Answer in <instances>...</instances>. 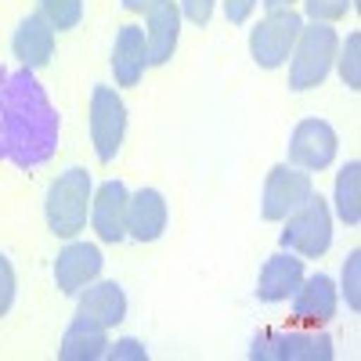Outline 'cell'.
Wrapping results in <instances>:
<instances>
[{"instance_id":"1","label":"cell","mask_w":361,"mask_h":361,"mask_svg":"<svg viewBox=\"0 0 361 361\" xmlns=\"http://www.w3.org/2000/svg\"><path fill=\"white\" fill-rule=\"evenodd\" d=\"M58 148V112L29 69L0 66V163L33 170Z\"/></svg>"},{"instance_id":"2","label":"cell","mask_w":361,"mask_h":361,"mask_svg":"<svg viewBox=\"0 0 361 361\" xmlns=\"http://www.w3.org/2000/svg\"><path fill=\"white\" fill-rule=\"evenodd\" d=\"M336 51H340V40H336V29L329 22H311L300 29V37L293 44V62H289V87L293 90H311L318 87L329 69L336 62Z\"/></svg>"},{"instance_id":"3","label":"cell","mask_w":361,"mask_h":361,"mask_svg":"<svg viewBox=\"0 0 361 361\" xmlns=\"http://www.w3.org/2000/svg\"><path fill=\"white\" fill-rule=\"evenodd\" d=\"M87 206H90V173L87 170H66L62 177L47 188V228L58 238H73L87 224Z\"/></svg>"},{"instance_id":"4","label":"cell","mask_w":361,"mask_h":361,"mask_svg":"<svg viewBox=\"0 0 361 361\" xmlns=\"http://www.w3.org/2000/svg\"><path fill=\"white\" fill-rule=\"evenodd\" d=\"M250 357H264V361H329L333 357V340L318 329H264V333L253 340V350Z\"/></svg>"},{"instance_id":"5","label":"cell","mask_w":361,"mask_h":361,"mask_svg":"<svg viewBox=\"0 0 361 361\" xmlns=\"http://www.w3.org/2000/svg\"><path fill=\"white\" fill-rule=\"evenodd\" d=\"M333 243V217L322 195H307L293 214L286 217V231H282V246L300 253V257H322Z\"/></svg>"},{"instance_id":"6","label":"cell","mask_w":361,"mask_h":361,"mask_svg":"<svg viewBox=\"0 0 361 361\" xmlns=\"http://www.w3.org/2000/svg\"><path fill=\"white\" fill-rule=\"evenodd\" d=\"M304 29V18H300L293 8H275L267 11V18L250 33V54L260 69H279L286 58L293 54V44Z\"/></svg>"},{"instance_id":"7","label":"cell","mask_w":361,"mask_h":361,"mask_svg":"<svg viewBox=\"0 0 361 361\" xmlns=\"http://www.w3.org/2000/svg\"><path fill=\"white\" fill-rule=\"evenodd\" d=\"M127 134V105L112 87H94L90 94V141L102 163H112Z\"/></svg>"},{"instance_id":"8","label":"cell","mask_w":361,"mask_h":361,"mask_svg":"<svg viewBox=\"0 0 361 361\" xmlns=\"http://www.w3.org/2000/svg\"><path fill=\"white\" fill-rule=\"evenodd\" d=\"M311 192L314 188H311V173L307 170L289 166V163L275 166L267 173V185H264V206H260L264 221H286Z\"/></svg>"},{"instance_id":"9","label":"cell","mask_w":361,"mask_h":361,"mask_svg":"<svg viewBox=\"0 0 361 361\" xmlns=\"http://www.w3.org/2000/svg\"><path fill=\"white\" fill-rule=\"evenodd\" d=\"M336 159V130L325 119H304L289 137V163L300 170H325Z\"/></svg>"},{"instance_id":"10","label":"cell","mask_w":361,"mask_h":361,"mask_svg":"<svg viewBox=\"0 0 361 361\" xmlns=\"http://www.w3.org/2000/svg\"><path fill=\"white\" fill-rule=\"evenodd\" d=\"M127 202L130 192L123 180H105L90 199V221L94 231L102 235V243H123L127 238Z\"/></svg>"},{"instance_id":"11","label":"cell","mask_w":361,"mask_h":361,"mask_svg":"<svg viewBox=\"0 0 361 361\" xmlns=\"http://www.w3.org/2000/svg\"><path fill=\"white\" fill-rule=\"evenodd\" d=\"M333 314H336V286H333L329 275H314V279L296 286V293H293V325L322 329Z\"/></svg>"},{"instance_id":"12","label":"cell","mask_w":361,"mask_h":361,"mask_svg":"<svg viewBox=\"0 0 361 361\" xmlns=\"http://www.w3.org/2000/svg\"><path fill=\"white\" fill-rule=\"evenodd\" d=\"M102 250L90 246V243H69L54 260V282L62 293L76 296L83 286H90L102 275Z\"/></svg>"},{"instance_id":"13","label":"cell","mask_w":361,"mask_h":361,"mask_svg":"<svg viewBox=\"0 0 361 361\" xmlns=\"http://www.w3.org/2000/svg\"><path fill=\"white\" fill-rule=\"evenodd\" d=\"M180 33V8L173 0H163L152 11H145V47H148V66L170 62Z\"/></svg>"},{"instance_id":"14","label":"cell","mask_w":361,"mask_h":361,"mask_svg":"<svg viewBox=\"0 0 361 361\" xmlns=\"http://www.w3.org/2000/svg\"><path fill=\"white\" fill-rule=\"evenodd\" d=\"M11 51H15V58H18L29 73L44 69V66L51 62V54H54V29L47 25V18H44L40 11L18 22L15 40H11Z\"/></svg>"},{"instance_id":"15","label":"cell","mask_w":361,"mask_h":361,"mask_svg":"<svg viewBox=\"0 0 361 361\" xmlns=\"http://www.w3.org/2000/svg\"><path fill=\"white\" fill-rule=\"evenodd\" d=\"M166 228V202L156 188H141L127 202V235L137 243H156Z\"/></svg>"},{"instance_id":"16","label":"cell","mask_w":361,"mask_h":361,"mask_svg":"<svg viewBox=\"0 0 361 361\" xmlns=\"http://www.w3.org/2000/svg\"><path fill=\"white\" fill-rule=\"evenodd\" d=\"M76 314L112 329L127 318V296L116 282H90V286L80 289V311Z\"/></svg>"},{"instance_id":"17","label":"cell","mask_w":361,"mask_h":361,"mask_svg":"<svg viewBox=\"0 0 361 361\" xmlns=\"http://www.w3.org/2000/svg\"><path fill=\"white\" fill-rule=\"evenodd\" d=\"M300 282H304V260H296L293 253H275L260 271L257 296L267 304H279V300H289L296 293Z\"/></svg>"},{"instance_id":"18","label":"cell","mask_w":361,"mask_h":361,"mask_svg":"<svg viewBox=\"0 0 361 361\" xmlns=\"http://www.w3.org/2000/svg\"><path fill=\"white\" fill-rule=\"evenodd\" d=\"M148 66V47H145V29L141 25H123L116 37V47H112V73H116V83L119 87H134L141 80Z\"/></svg>"},{"instance_id":"19","label":"cell","mask_w":361,"mask_h":361,"mask_svg":"<svg viewBox=\"0 0 361 361\" xmlns=\"http://www.w3.org/2000/svg\"><path fill=\"white\" fill-rule=\"evenodd\" d=\"M105 333H109L105 325L76 314V322L66 329V336H62L58 357L62 361H98V357H105V350H109V336Z\"/></svg>"},{"instance_id":"20","label":"cell","mask_w":361,"mask_h":361,"mask_svg":"<svg viewBox=\"0 0 361 361\" xmlns=\"http://www.w3.org/2000/svg\"><path fill=\"white\" fill-rule=\"evenodd\" d=\"M336 214L350 228L361 221V166L357 163H347L336 177Z\"/></svg>"},{"instance_id":"21","label":"cell","mask_w":361,"mask_h":361,"mask_svg":"<svg viewBox=\"0 0 361 361\" xmlns=\"http://www.w3.org/2000/svg\"><path fill=\"white\" fill-rule=\"evenodd\" d=\"M40 15L51 29H76L83 18V0H40Z\"/></svg>"},{"instance_id":"22","label":"cell","mask_w":361,"mask_h":361,"mask_svg":"<svg viewBox=\"0 0 361 361\" xmlns=\"http://www.w3.org/2000/svg\"><path fill=\"white\" fill-rule=\"evenodd\" d=\"M340 76L350 90L361 87V37L350 33L347 44H343V54H340Z\"/></svg>"},{"instance_id":"23","label":"cell","mask_w":361,"mask_h":361,"mask_svg":"<svg viewBox=\"0 0 361 361\" xmlns=\"http://www.w3.org/2000/svg\"><path fill=\"white\" fill-rule=\"evenodd\" d=\"M304 8H307L311 22H336L354 8V0H304Z\"/></svg>"},{"instance_id":"24","label":"cell","mask_w":361,"mask_h":361,"mask_svg":"<svg viewBox=\"0 0 361 361\" xmlns=\"http://www.w3.org/2000/svg\"><path fill=\"white\" fill-rule=\"evenodd\" d=\"M357 271H361V253L354 250V253L347 257V264H343V293H347L350 311L361 307V279H357Z\"/></svg>"},{"instance_id":"25","label":"cell","mask_w":361,"mask_h":361,"mask_svg":"<svg viewBox=\"0 0 361 361\" xmlns=\"http://www.w3.org/2000/svg\"><path fill=\"white\" fill-rule=\"evenodd\" d=\"M11 300H15V267L0 253V318L11 311Z\"/></svg>"},{"instance_id":"26","label":"cell","mask_w":361,"mask_h":361,"mask_svg":"<svg viewBox=\"0 0 361 361\" xmlns=\"http://www.w3.org/2000/svg\"><path fill=\"white\" fill-rule=\"evenodd\" d=\"M105 357H112V361H148V350H145L137 340H119L116 347L109 343Z\"/></svg>"},{"instance_id":"27","label":"cell","mask_w":361,"mask_h":361,"mask_svg":"<svg viewBox=\"0 0 361 361\" xmlns=\"http://www.w3.org/2000/svg\"><path fill=\"white\" fill-rule=\"evenodd\" d=\"M180 15L192 18L195 25H206L214 15V0H180Z\"/></svg>"},{"instance_id":"28","label":"cell","mask_w":361,"mask_h":361,"mask_svg":"<svg viewBox=\"0 0 361 361\" xmlns=\"http://www.w3.org/2000/svg\"><path fill=\"white\" fill-rule=\"evenodd\" d=\"M253 4L257 0H224V11H228V22H246L250 18V11H253Z\"/></svg>"},{"instance_id":"29","label":"cell","mask_w":361,"mask_h":361,"mask_svg":"<svg viewBox=\"0 0 361 361\" xmlns=\"http://www.w3.org/2000/svg\"><path fill=\"white\" fill-rule=\"evenodd\" d=\"M156 4H163V0H123L127 11H152Z\"/></svg>"},{"instance_id":"30","label":"cell","mask_w":361,"mask_h":361,"mask_svg":"<svg viewBox=\"0 0 361 361\" xmlns=\"http://www.w3.org/2000/svg\"><path fill=\"white\" fill-rule=\"evenodd\" d=\"M260 4H264L267 11H275V8H289V4H293V0H260Z\"/></svg>"}]
</instances>
